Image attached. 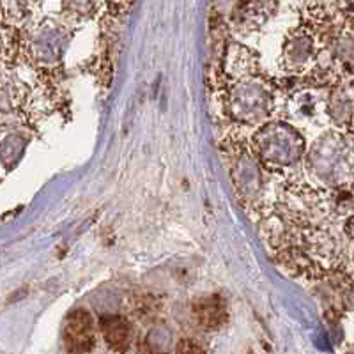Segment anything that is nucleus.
Returning a JSON list of instances; mask_svg holds the SVG:
<instances>
[{
    "label": "nucleus",
    "instance_id": "obj_1",
    "mask_svg": "<svg viewBox=\"0 0 354 354\" xmlns=\"http://www.w3.org/2000/svg\"><path fill=\"white\" fill-rule=\"evenodd\" d=\"M227 119L236 122V126L257 129L270 122L271 115L277 110L278 96L277 85L266 75L229 80L221 91L216 93Z\"/></svg>",
    "mask_w": 354,
    "mask_h": 354
},
{
    "label": "nucleus",
    "instance_id": "obj_2",
    "mask_svg": "<svg viewBox=\"0 0 354 354\" xmlns=\"http://www.w3.org/2000/svg\"><path fill=\"white\" fill-rule=\"evenodd\" d=\"M250 145L264 169L274 177H280V185L296 179L292 169L303 160L306 151L305 138L294 124L286 121H270L261 128L252 129Z\"/></svg>",
    "mask_w": 354,
    "mask_h": 354
},
{
    "label": "nucleus",
    "instance_id": "obj_3",
    "mask_svg": "<svg viewBox=\"0 0 354 354\" xmlns=\"http://www.w3.org/2000/svg\"><path fill=\"white\" fill-rule=\"evenodd\" d=\"M306 170L317 188H351L354 185V142L340 129H328L310 147Z\"/></svg>",
    "mask_w": 354,
    "mask_h": 354
},
{
    "label": "nucleus",
    "instance_id": "obj_4",
    "mask_svg": "<svg viewBox=\"0 0 354 354\" xmlns=\"http://www.w3.org/2000/svg\"><path fill=\"white\" fill-rule=\"evenodd\" d=\"M321 44L305 25L290 28L282 46L280 66L287 75L305 78L314 71L321 57Z\"/></svg>",
    "mask_w": 354,
    "mask_h": 354
},
{
    "label": "nucleus",
    "instance_id": "obj_5",
    "mask_svg": "<svg viewBox=\"0 0 354 354\" xmlns=\"http://www.w3.org/2000/svg\"><path fill=\"white\" fill-rule=\"evenodd\" d=\"M64 346L71 354H85L96 346V322L87 310H75L68 315Z\"/></svg>",
    "mask_w": 354,
    "mask_h": 354
},
{
    "label": "nucleus",
    "instance_id": "obj_6",
    "mask_svg": "<svg viewBox=\"0 0 354 354\" xmlns=\"http://www.w3.org/2000/svg\"><path fill=\"white\" fill-rule=\"evenodd\" d=\"M261 73L257 53L252 52L245 44L232 41V44H229L227 48L225 61H223V75L227 82L255 77Z\"/></svg>",
    "mask_w": 354,
    "mask_h": 354
},
{
    "label": "nucleus",
    "instance_id": "obj_7",
    "mask_svg": "<svg viewBox=\"0 0 354 354\" xmlns=\"http://www.w3.org/2000/svg\"><path fill=\"white\" fill-rule=\"evenodd\" d=\"M273 9H277V4H262V2H257V4H238L234 8L232 17L229 20L230 28L241 34L254 32L271 17Z\"/></svg>",
    "mask_w": 354,
    "mask_h": 354
},
{
    "label": "nucleus",
    "instance_id": "obj_8",
    "mask_svg": "<svg viewBox=\"0 0 354 354\" xmlns=\"http://www.w3.org/2000/svg\"><path fill=\"white\" fill-rule=\"evenodd\" d=\"M100 333L103 335L110 349L124 353L133 340V324L124 315H103L100 319Z\"/></svg>",
    "mask_w": 354,
    "mask_h": 354
},
{
    "label": "nucleus",
    "instance_id": "obj_9",
    "mask_svg": "<svg viewBox=\"0 0 354 354\" xmlns=\"http://www.w3.org/2000/svg\"><path fill=\"white\" fill-rule=\"evenodd\" d=\"M194 315L197 317V322L204 330H220L229 321V312H227L225 301L216 296H205V298H198L194 303Z\"/></svg>",
    "mask_w": 354,
    "mask_h": 354
},
{
    "label": "nucleus",
    "instance_id": "obj_10",
    "mask_svg": "<svg viewBox=\"0 0 354 354\" xmlns=\"http://www.w3.org/2000/svg\"><path fill=\"white\" fill-rule=\"evenodd\" d=\"M176 354H205V347L195 338H181L176 346Z\"/></svg>",
    "mask_w": 354,
    "mask_h": 354
},
{
    "label": "nucleus",
    "instance_id": "obj_11",
    "mask_svg": "<svg viewBox=\"0 0 354 354\" xmlns=\"http://www.w3.org/2000/svg\"><path fill=\"white\" fill-rule=\"evenodd\" d=\"M353 354H354V353H353Z\"/></svg>",
    "mask_w": 354,
    "mask_h": 354
}]
</instances>
